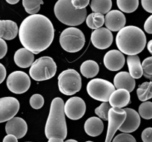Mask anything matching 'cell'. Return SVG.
Segmentation results:
<instances>
[{
    "label": "cell",
    "mask_w": 152,
    "mask_h": 142,
    "mask_svg": "<svg viewBox=\"0 0 152 142\" xmlns=\"http://www.w3.org/2000/svg\"><path fill=\"white\" fill-rule=\"evenodd\" d=\"M44 4L41 0H37V1H30V0H23L22 1V5L25 7V11L31 15L37 14L40 10V5Z\"/></svg>",
    "instance_id": "cell-28"
},
{
    "label": "cell",
    "mask_w": 152,
    "mask_h": 142,
    "mask_svg": "<svg viewBox=\"0 0 152 142\" xmlns=\"http://www.w3.org/2000/svg\"><path fill=\"white\" fill-rule=\"evenodd\" d=\"M139 115L145 120L152 118V102L145 101L139 106Z\"/></svg>",
    "instance_id": "cell-29"
},
{
    "label": "cell",
    "mask_w": 152,
    "mask_h": 142,
    "mask_svg": "<svg viewBox=\"0 0 152 142\" xmlns=\"http://www.w3.org/2000/svg\"><path fill=\"white\" fill-rule=\"evenodd\" d=\"M147 48H148V50L149 51V53L152 55V39L150 40L148 42V44H147Z\"/></svg>",
    "instance_id": "cell-44"
},
{
    "label": "cell",
    "mask_w": 152,
    "mask_h": 142,
    "mask_svg": "<svg viewBox=\"0 0 152 142\" xmlns=\"http://www.w3.org/2000/svg\"><path fill=\"white\" fill-rule=\"evenodd\" d=\"M111 105L109 103H102L100 106L95 109V113L99 116V118L104 121H108V113L111 109Z\"/></svg>",
    "instance_id": "cell-30"
},
{
    "label": "cell",
    "mask_w": 152,
    "mask_h": 142,
    "mask_svg": "<svg viewBox=\"0 0 152 142\" xmlns=\"http://www.w3.org/2000/svg\"><path fill=\"white\" fill-rule=\"evenodd\" d=\"M105 67L111 71H118L123 67L126 62L124 54L117 50L108 51L103 59Z\"/></svg>",
    "instance_id": "cell-16"
},
{
    "label": "cell",
    "mask_w": 152,
    "mask_h": 142,
    "mask_svg": "<svg viewBox=\"0 0 152 142\" xmlns=\"http://www.w3.org/2000/svg\"><path fill=\"white\" fill-rule=\"evenodd\" d=\"M130 102V93L128 90L123 89L116 90L111 94L109 99L110 105L112 107L120 108V109H123V107L127 106Z\"/></svg>",
    "instance_id": "cell-19"
},
{
    "label": "cell",
    "mask_w": 152,
    "mask_h": 142,
    "mask_svg": "<svg viewBox=\"0 0 152 142\" xmlns=\"http://www.w3.org/2000/svg\"><path fill=\"white\" fill-rule=\"evenodd\" d=\"M65 142H78V141L76 140H74V139H68V140L65 141Z\"/></svg>",
    "instance_id": "cell-46"
},
{
    "label": "cell",
    "mask_w": 152,
    "mask_h": 142,
    "mask_svg": "<svg viewBox=\"0 0 152 142\" xmlns=\"http://www.w3.org/2000/svg\"><path fill=\"white\" fill-rule=\"evenodd\" d=\"M48 142H64L62 139L58 138H52L49 139Z\"/></svg>",
    "instance_id": "cell-43"
},
{
    "label": "cell",
    "mask_w": 152,
    "mask_h": 142,
    "mask_svg": "<svg viewBox=\"0 0 152 142\" xmlns=\"http://www.w3.org/2000/svg\"><path fill=\"white\" fill-rule=\"evenodd\" d=\"M94 13H91L89 14L88 16H87L86 18V24H87L88 27L91 29H93V30H96V27H95L94 24Z\"/></svg>",
    "instance_id": "cell-40"
},
{
    "label": "cell",
    "mask_w": 152,
    "mask_h": 142,
    "mask_svg": "<svg viewBox=\"0 0 152 142\" xmlns=\"http://www.w3.org/2000/svg\"><path fill=\"white\" fill-rule=\"evenodd\" d=\"M86 142H94V141H86Z\"/></svg>",
    "instance_id": "cell-47"
},
{
    "label": "cell",
    "mask_w": 152,
    "mask_h": 142,
    "mask_svg": "<svg viewBox=\"0 0 152 142\" xmlns=\"http://www.w3.org/2000/svg\"><path fill=\"white\" fill-rule=\"evenodd\" d=\"M127 64L129 67V73L134 79H138L143 75V70L142 67L140 57L136 56H128Z\"/></svg>",
    "instance_id": "cell-23"
},
{
    "label": "cell",
    "mask_w": 152,
    "mask_h": 142,
    "mask_svg": "<svg viewBox=\"0 0 152 142\" xmlns=\"http://www.w3.org/2000/svg\"><path fill=\"white\" fill-rule=\"evenodd\" d=\"M59 43L65 51L77 53L84 47L86 38L82 30L74 27H71L62 31L59 37Z\"/></svg>",
    "instance_id": "cell-6"
},
{
    "label": "cell",
    "mask_w": 152,
    "mask_h": 142,
    "mask_svg": "<svg viewBox=\"0 0 152 142\" xmlns=\"http://www.w3.org/2000/svg\"><path fill=\"white\" fill-rule=\"evenodd\" d=\"M84 129L86 133L91 137H96L102 133L104 124L98 117H91L85 122Z\"/></svg>",
    "instance_id": "cell-22"
},
{
    "label": "cell",
    "mask_w": 152,
    "mask_h": 142,
    "mask_svg": "<svg viewBox=\"0 0 152 142\" xmlns=\"http://www.w3.org/2000/svg\"><path fill=\"white\" fill-rule=\"evenodd\" d=\"M56 72V64L50 56H42L33 63L29 73L31 78L37 81H45L53 78Z\"/></svg>",
    "instance_id": "cell-5"
},
{
    "label": "cell",
    "mask_w": 152,
    "mask_h": 142,
    "mask_svg": "<svg viewBox=\"0 0 152 142\" xmlns=\"http://www.w3.org/2000/svg\"><path fill=\"white\" fill-rule=\"evenodd\" d=\"M143 75L148 79L152 78V56L146 58L142 63Z\"/></svg>",
    "instance_id": "cell-31"
},
{
    "label": "cell",
    "mask_w": 152,
    "mask_h": 142,
    "mask_svg": "<svg viewBox=\"0 0 152 142\" xmlns=\"http://www.w3.org/2000/svg\"><path fill=\"white\" fill-rule=\"evenodd\" d=\"M92 44L96 48L105 50L112 44L114 37L111 31L106 28H101L94 30L91 36Z\"/></svg>",
    "instance_id": "cell-13"
},
{
    "label": "cell",
    "mask_w": 152,
    "mask_h": 142,
    "mask_svg": "<svg viewBox=\"0 0 152 142\" xmlns=\"http://www.w3.org/2000/svg\"><path fill=\"white\" fill-rule=\"evenodd\" d=\"M112 142H137V141L129 133H120L113 139Z\"/></svg>",
    "instance_id": "cell-33"
},
{
    "label": "cell",
    "mask_w": 152,
    "mask_h": 142,
    "mask_svg": "<svg viewBox=\"0 0 152 142\" xmlns=\"http://www.w3.org/2000/svg\"><path fill=\"white\" fill-rule=\"evenodd\" d=\"M19 28L16 22L11 20H0V38L12 40L16 38Z\"/></svg>",
    "instance_id": "cell-21"
},
{
    "label": "cell",
    "mask_w": 152,
    "mask_h": 142,
    "mask_svg": "<svg viewBox=\"0 0 152 142\" xmlns=\"http://www.w3.org/2000/svg\"><path fill=\"white\" fill-rule=\"evenodd\" d=\"M144 30L148 33L152 34V15H151L145 22V24H144Z\"/></svg>",
    "instance_id": "cell-38"
},
{
    "label": "cell",
    "mask_w": 152,
    "mask_h": 142,
    "mask_svg": "<svg viewBox=\"0 0 152 142\" xmlns=\"http://www.w3.org/2000/svg\"><path fill=\"white\" fill-rule=\"evenodd\" d=\"M117 4L119 8L124 13H131L137 9L139 6L138 0H132V1H125V0H117Z\"/></svg>",
    "instance_id": "cell-27"
},
{
    "label": "cell",
    "mask_w": 152,
    "mask_h": 142,
    "mask_svg": "<svg viewBox=\"0 0 152 142\" xmlns=\"http://www.w3.org/2000/svg\"><path fill=\"white\" fill-rule=\"evenodd\" d=\"M14 62L21 68H27L33 64L34 61V54L26 48H20L16 50L14 54Z\"/></svg>",
    "instance_id": "cell-20"
},
{
    "label": "cell",
    "mask_w": 152,
    "mask_h": 142,
    "mask_svg": "<svg viewBox=\"0 0 152 142\" xmlns=\"http://www.w3.org/2000/svg\"><path fill=\"white\" fill-rule=\"evenodd\" d=\"M19 102L14 97L0 99V123L8 121L14 118L19 109Z\"/></svg>",
    "instance_id": "cell-12"
},
{
    "label": "cell",
    "mask_w": 152,
    "mask_h": 142,
    "mask_svg": "<svg viewBox=\"0 0 152 142\" xmlns=\"http://www.w3.org/2000/svg\"><path fill=\"white\" fill-rule=\"evenodd\" d=\"M115 90V87L112 83L102 78L92 79L87 84V92L89 96L103 103L109 101L111 94Z\"/></svg>",
    "instance_id": "cell-8"
},
{
    "label": "cell",
    "mask_w": 152,
    "mask_h": 142,
    "mask_svg": "<svg viewBox=\"0 0 152 142\" xmlns=\"http://www.w3.org/2000/svg\"><path fill=\"white\" fill-rule=\"evenodd\" d=\"M8 90L15 94H22L29 90L31 79L28 74L22 71H14L7 78Z\"/></svg>",
    "instance_id": "cell-9"
},
{
    "label": "cell",
    "mask_w": 152,
    "mask_h": 142,
    "mask_svg": "<svg viewBox=\"0 0 152 142\" xmlns=\"http://www.w3.org/2000/svg\"><path fill=\"white\" fill-rule=\"evenodd\" d=\"M7 2L10 4H15L19 2V0H7Z\"/></svg>",
    "instance_id": "cell-45"
},
{
    "label": "cell",
    "mask_w": 152,
    "mask_h": 142,
    "mask_svg": "<svg viewBox=\"0 0 152 142\" xmlns=\"http://www.w3.org/2000/svg\"><path fill=\"white\" fill-rule=\"evenodd\" d=\"M28 125L23 118L14 117L9 120L5 125V132L7 135H13L17 139L22 138L26 135Z\"/></svg>",
    "instance_id": "cell-15"
},
{
    "label": "cell",
    "mask_w": 152,
    "mask_h": 142,
    "mask_svg": "<svg viewBox=\"0 0 152 142\" xmlns=\"http://www.w3.org/2000/svg\"><path fill=\"white\" fill-rule=\"evenodd\" d=\"M116 44L121 53L136 56L145 48L146 36L140 28L129 25L119 31L116 36Z\"/></svg>",
    "instance_id": "cell-2"
},
{
    "label": "cell",
    "mask_w": 152,
    "mask_h": 142,
    "mask_svg": "<svg viewBox=\"0 0 152 142\" xmlns=\"http://www.w3.org/2000/svg\"><path fill=\"white\" fill-rule=\"evenodd\" d=\"M7 52V45L4 39L0 38V59L4 57Z\"/></svg>",
    "instance_id": "cell-37"
},
{
    "label": "cell",
    "mask_w": 152,
    "mask_h": 142,
    "mask_svg": "<svg viewBox=\"0 0 152 142\" xmlns=\"http://www.w3.org/2000/svg\"><path fill=\"white\" fill-rule=\"evenodd\" d=\"M142 7L148 13H152V1L151 0H142L141 1Z\"/></svg>",
    "instance_id": "cell-39"
},
{
    "label": "cell",
    "mask_w": 152,
    "mask_h": 142,
    "mask_svg": "<svg viewBox=\"0 0 152 142\" xmlns=\"http://www.w3.org/2000/svg\"><path fill=\"white\" fill-rule=\"evenodd\" d=\"M126 19L124 13L117 10L108 12L105 16V25L110 31H120L125 28Z\"/></svg>",
    "instance_id": "cell-14"
},
{
    "label": "cell",
    "mask_w": 152,
    "mask_h": 142,
    "mask_svg": "<svg viewBox=\"0 0 152 142\" xmlns=\"http://www.w3.org/2000/svg\"><path fill=\"white\" fill-rule=\"evenodd\" d=\"M94 24L96 29L101 28V27L105 24V16L100 13H94Z\"/></svg>",
    "instance_id": "cell-34"
},
{
    "label": "cell",
    "mask_w": 152,
    "mask_h": 142,
    "mask_svg": "<svg viewBox=\"0 0 152 142\" xmlns=\"http://www.w3.org/2000/svg\"><path fill=\"white\" fill-rule=\"evenodd\" d=\"M19 37L25 48L34 54H39L53 42L54 28L50 19L44 15H31L21 23Z\"/></svg>",
    "instance_id": "cell-1"
},
{
    "label": "cell",
    "mask_w": 152,
    "mask_h": 142,
    "mask_svg": "<svg viewBox=\"0 0 152 142\" xmlns=\"http://www.w3.org/2000/svg\"><path fill=\"white\" fill-rule=\"evenodd\" d=\"M30 104L34 109H40L44 105V98L40 94L33 95L30 99Z\"/></svg>",
    "instance_id": "cell-32"
},
{
    "label": "cell",
    "mask_w": 152,
    "mask_h": 142,
    "mask_svg": "<svg viewBox=\"0 0 152 142\" xmlns=\"http://www.w3.org/2000/svg\"><path fill=\"white\" fill-rule=\"evenodd\" d=\"M151 81H152V78H151Z\"/></svg>",
    "instance_id": "cell-49"
},
{
    "label": "cell",
    "mask_w": 152,
    "mask_h": 142,
    "mask_svg": "<svg viewBox=\"0 0 152 142\" xmlns=\"http://www.w3.org/2000/svg\"><path fill=\"white\" fill-rule=\"evenodd\" d=\"M71 3L77 10H83L88 5L89 1L88 0H72Z\"/></svg>",
    "instance_id": "cell-35"
},
{
    "label": "cell",
    "mask_w": 152,
    "mask_h": 142,
    "mask_svg": "<svg viewBox=\"0 0 152 142\" xmlns=\"http://www.w3.org/2000/svg\"><path fill=\"white\" fill-rule=\"evenodd\" d=\"M6 77V69L2 64L0 63V84L4 81Z\"/></svg>",
    "instance_id": "cell-41"
},
{
    "label": "cell",
    "mask_w": 152,
    "mask_h": 142,
    "mask_svg": "<svg viewBox=\"0 0 152 142\" xmlns=\"http://www.w3.org/2000/svg\"><path fill=\"white\" fill-rule=\"evenodd\" d=\"M64 110L65 115L70 119L79 120L86 113V103L81 98L71 97L65 102Z\"/></svg>",
    "instance_id": "cell-11"
},
{
    "label": "cell",
    "mask_w": 152,
    "mask_h": 142,
    "mask_svg": "<svg viewBox=\"0 0 152 142\" xmlns=\"http://www.w3.org/2000/svg\"><path fill=\"white\" fill-rule=\"evenodd\" d=\"M112 7V1L111 0H93L91 2V7L92 11L94 13H100V14H107L110 12Z\"/></svg>",
    "instance_id": "cell-25"
},
{
    "label": "cell",
    "mask_w": 152,
    "mask_h": 142,
    "mask_svg": "<svg viewBox=\"0 0 152 142\" xmlns=\"http://www.w3.org/2000/svg\"><path fill=\"white\" fill-rule=\"evenodd\" d=\"M99 70V65L94 60L86 61L80 66V72L83 76L87 78H91L96 76Z\"/></svg>",
    "instance_id": "cell-24"
},
{
    "label": "cell",
    "mask_w": 152,
    "mask_h": 142,
    "mask_svg": "<svg viewBox=\"0 0 152 142\" xmlns=\"http://www.w3.org/2000/svg\"><path fill=\"white\" fill-rule=\"evenodd\" d=\"M54 13L58 20L68 26H78L87 18L86 8L77 10L69 0H59L54 6Z\"/></svg>",
    "instance_id": "cell-4"
},
{
    "label": "cell",
    "mask_w": 152,
    "mask_h": 142,
    "mask_svg": "<svg viewBox=\"0 0 152 142\" xmlns=\"http://www.w3.org/2000/svg\"><path fill=\"white\" fill-rule=\"evenodd\" d=\"M141 138L143 142H152V127L145 128L142 131Z\"/></svg>",
    "instance_id": "cell-36"
},
{
    "label": "cell",
    "mask_w": 152,
    "mask_h": 142,
    "mask_svg": "<svg viewBox=\"0 0 152 142\" xmlns=\"http://www.w3.org/2000/svg\"><path fill=\"white\" fill-rule=\"evenodd\" d=\"M3 142H18V139L15 136L7 135L3 139Z\"/></svg>",
    "instance_id": "cell-42"
},
{
    "label": "cell",
    "mask_w": 152,
    "mask_h": 142,
    "mask_svg": "<svg viewBox=\"0 0 152 142\" xmlns=\"http://www.w3.org/2000/svg\"><path fill=\"white\" fill-rule=\"evenodd\" d=\"M28 142H31V141H28Z\"/></svg>",
    "instance_id": "cell-48"
},
{
    "label": "cell",
    "mask_w": 152,
    "mask_h": 142,
    "mask_svg": "<svg viewBox=\"0 0 152 142\" xmlns=\"http://www.w3.org/2000/svg\"><path fill=\"white\" fill-rule=\"evenodd\" d=\"M138 99L141 101H146L152 99V82L145 81L138 87L137 90Z\"/></svg>",
    "instance_id": "cell-26"
},
{
    "label": "cell",
    "mask_w": 152,
    "mask_h": 142,
    "mask_svg": "<svg viewBox=\"0 0 152 142\" xmlns=\"http://www.w3.org/2000/svg\"><path fill=\"white\" fill-rule=\"evenodd\" d=\"M58 87L59 91L66 96L74 95L81 90V76L75 70H65L58 76Z\"/></svg>",
    "instance_id": "cell-7"
},
{
    "label": "cell",
    "mask_w": 152,
    "mask_h": 142,
    "mask_svg": "<svg viewBox=\"0 0 152 142\" xmlns=\"http://www.w3.org/2000/svg\"><path fill=\"white\" fill-rule=\"evenodd\" d=\"M114 84L115 88L117 90L123 89L131 93L134 90L135 79L132 77L130 73L126 71L120 72L114 76Z\"/></svg>",
    "instance_id": "cell-18"
},
{
    "label": "cell",
    "mask_w": 152,
    "mask_h": 142,
    "mask_svg": "<svg viewBox=\"0 0 152 142\" xmlns=\"http://www.w3.org/2000/svg\"><path fill=\"white\" fill-rule=\"evenodd\" d=\"M126 118L124 109L111 107L108 113V127L105 142H111L116 132L120 129Z\"/></svg>",
    "instance_id": "cell-10"
},
{
    "label": "cell",
    "mask_w": 152,
    "mask_h": 142,
    "mask_svg": "<svg viewBox=\"0 0 152 142\" xmlns=\"http://www.w3.org/2000/svg\"><path fill=\"white\" fill-rule=\"evenodd\" d=\"M64 107L65 104L61 98H55L51 101L48 118L45 128V134L48 140L52 138H58L64 140L67 137V125Z\"/></svg>",
    "instance_id": "cell-3"
},
{
    "label": "cell",
    "mask_w": 152,
    "mask_h": 142,
    "mask_svg": "<svg viewBox=\"0 0 152 142\" xmlns=\"http://www.w3.org/2000/svg\"><path fill=\"white\" fill-rule=\"evenodd\" d=\"M126 118L119 130L123 133H131L136 131L140 125V116L139 113L132 108H124Z\"/></svg>",
    "instance_id": "cell-17"
}]
</instances>
